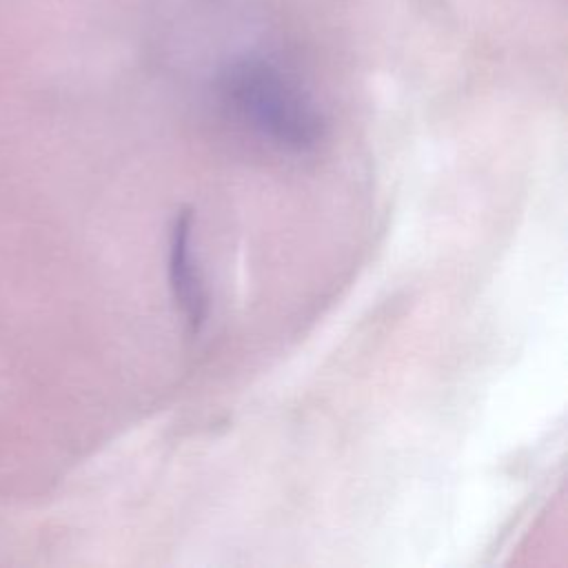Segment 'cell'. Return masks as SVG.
Instances as JSON below:
<instances>
[{"instance_id":"obj_1","label":"cell","mask_w":568,"mask_h":568,"mask_svg":"<svg viewBox=\"0 0 568 568\" xmlns=\"http://www.w3.org/2000/svg\"><path fill=\"white\" fill-rule=\"evenodd\" d=\"M220 89L226 104L271 144L304 153L322 140L324 120L315 100L275 62L240 58L224 69Z\"/></svg>"},{"instance_id":"obj_2","label":"cell","mask_w":568,"mask_h":568,"mask_svg":"<svg viewBox=\"0 0 568 568\" xmlns=\"http://www.w3.org/2000/svg\"><path fill=\"white\" fill-rule=\"evenodd\" d=\"M191 229H193V215L189 211H180L171 229L169 282H171L173 297L180 304L182 313L186 315L191 331H200V326L206 320L209 300H206L204 284L197 275V268L193 266Z\"/></svg>"}]
</instances>
